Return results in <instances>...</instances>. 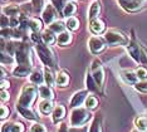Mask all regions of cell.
Returning a JSON list of instances; mask_svg holds the SVG:
<instances>
[{
    "instance_id": "cell-1",
    "label": "cell",
    "mask_w": 147,
    "mask_h": 132,
    "mask_svg": "<svg viewBox=\"0 0 147 132\" xmlns=\"http://www.w3.org/2000/svg\"><path fill=\"white\" fill-rule=\"evenodd\" d=\"M38 93H39V87L36 84L32 82L24 84L20 91V94L18 97V101H16V106L30 108L32 104L34 103L35 98L38 97Z\"/></svg>"
},
{
    "instance_id": "cell-2",
    "label": "cell",
    "mask_w": 147,
    "mask_h": 132,
    "mask_svg": "<svg viewBox=\"0 0 147 132\" xmlns=\"http://www.w3.org/2000/svg\"><path fill=\"white\" fill-rule=\"evenodd\" d=\"M93 118L91 110L83 107H74L69 114V126L73 128H81Z\"/></svg>"
},
{
    "instance_id": "cell-3",
    "label": "cell",
    "mask_w": 147,
    "mask_h": 132,
    "mask_svg": "<svg viewBox=\"0 0 147 132\" xmlns=\"http://www.w3.org/2000/svg\"><path fill=\"white\" fill-rule=\"evenodd\" d=\"M36 53H38L39 59L44 63V66L47 67H55V58H54V53L52 52V49L49 48V45H47L44 43H36L35 45Z\"/></svg>"
},
{
    "instance_id": "cell-4",
    "label": "cell",
    "mask_w": 147,
    "mask_h": 132,
    "mask_svg": "<svg viewBox=\"0 0 147 132\" xmlns=\"http://www.w3.org/2000/svg\"><path fill=\"white\" fill-rule=\"evenodd\" d=\"M105 40L108 45L116 47V45H127L129 43L128 38L123 34L121 30L117 29H108L105 33Z\"/></svg>"
},
{
    "instance_id": "cell-5",
    "label": "cell",
    "mask_w": 147,
    "mask_h": 132,
    "mask_svg": "<svg viewBox=\"0 0 147 132\" xmlns=\"http://www.w3.org/2000/svg\"><path fill=\"white\" fill-rule=\"evenodd\" d=\"M91 74L93 76L97 84H98V87L102 88L106 79V76H105V69H103L102 62L98 58L93 59V62L91 63Z\"/></svg>"
},
{
    "instance_id": "cell-6",
    "label": "cell",
    "mask_w": 147,
    "mask_h": 132,
    "mask_svg": "<svg viewBox=\"0 0 147 132\" xmlns=\"http://www.w3.org/2000/svg\"><path fill=\"white\" fill-rule=\"evenodd\" d=\"M15 60L18 64H30L32 66V56H30V48L28 44L22 43L15 53Z\"/></svg>"
},
{
    "instance_id": "cell-7",
    "label": "cell",
    "mask_w": 147,
    "mask_h": 132,
    "mask_svg": "<svg viewBox=\"0 0 147 132\" xmlns=\"http://www.w3.org/2000/svg\"><path fill=\"white\" fill-rule=\"evenodd\" d=\"M88 47H89V50H91L92 54L98 56V54H101L102 52H105L106 43H105V40H103L101 37H98V35L94 34V35H92L91 38H89Z\"/></svg>"
},
{
    "instance_id": "cell-8",
    "label": "cell",
    "mask_w": 147,
    "mask_h": 132,
    "mask_svg": "<svg viewBox=\"0 0 147 132\" xmlns=\"http://www.w3.org/2000/svg\"><path fill=\"white\" fill-rule=\"evenodd\" d=\"M58 12H59V10L57 9L53 4H47L44 6V9H43V12H42V19H43V22H44L45 24L51 25L53 22H55V20H57Z\"/></svg>"
},
{
    "instance_id": "cell-9",
    "label": "cell",
    "mask_w": 147,
    "mask_h": 132,
    "mask_svg": "<svg viewBox=\"0 0 147 132\" xmlns=\"http://www.w3.org/2000/svg\"><path fill=\"white\" fill-rule=\"evenodd\" d=\"M126 48H127V52H128L129 57L136 63H141V45H138V43L135 39L129 40V43L126 45Z\"/></svg>"
},
{
    "instance_id": "cell-10",
    "label": "cell",
    "mask_w": 147,
    "mask_h": 132,
    "mask_svg": "<svg viewBox=\"0 0 147 132\" xmlns=\"http://www.w3.org/2000/svg\"><path fill=\"white\" fill-rule=\"evenodd\" d=\"M89 29H91V32L93 34L101 35L103 33H106V24L102 19L96 18V19L89 20Z\"/></svg>"
},
{
    "instance_id": "cell-11",
    "label": "cell",
    "mask_w": 147,
    "mask_h": 132,
    "mask_svg": "<svg viewBox=\"0 0 147 132\" xmlns=\"http://www.w3.org/2000/svg\"><path fill=\"white\" fill-rule=\"evenodd\" d=\"M65 114H67V108L64 104H57L52 112V122L53 123L62 122L64 120Z\"/></svg>"
},
{
    "instance_id": "cell-12",
    "label": "cell",
    "mask_w": 147,
    "mask_h": 132,
    "mask_svg": "<svg viewBox=\"0 0 147 132\" xmlns=\"http://www.w3.org/2000/svg\"><path fill=\"white\" fill-rule=\"evenodd\" d=\"M32 72H33V69H32L30 64H19V66H16L13 68V76L19 77V78L30 76Z\"/></svg>"
},
{
    "instance_id": "cell-13",
    "label": "cell",
    "mask_w": 147,
    "mask_h": 132,
    "mask_svg": "<svg viewBox=\"0 0 147 132\" xmlns=\"http://www.w3.org/2000/svg\"><path fill=\"white\" fill-rule=\"evenodd\" d=\"M118 1H119V5L128 13L138 12V10L142 9V5H143V4H141V3L132 1V0H118Z\"/></svg>"
},
{
    "instance_id": "cell-14",
    "label": "cell",
    "mask_w": 147,
    "mask_h": 132,
    "mask_svg": "<svg viewBox=\"0 0 147 132\" xmlns=\"http://www.w3.org/2000/svg\"><path fill=\"white\" fill-rule=\"evenodd\" d=\"M87 94H88V91H78V92H76V93L72 96V98H71L69 106H71L72 108L79 107V106H81V104L86 101Z\"/></svg>"
},
{
    "instance_id": "cell-15",
    "label": "cell",
    "mask_w": 147,
    "mask_h": 132,
    "mask_svg": "<svg viewBox=\"0 0 147 132\" xmlns=\"http://www.w3.org/2000/svg\"><path fill=\"white\" fill-rule=\"evenodd\" d=\"M25 127L22 122H9L3 123L1 132H24Z\"/></svg>"
},
{
    "instance_id": "cell-16",
    "label": "cell",
    "mask_w": 147,
    "mask_h": 132,
    "mask_svg": "<svg viewBox=\"0 0 147 132\" xmlns=\"http://www.w3.org/2000/svg\"><path fill=\"white\" fill-rule=\"evenodd\" d=\"M39 87V97L42 98V100H54V91L52 89L51 86H48V84H45V86H43L40 84Z\"/></svg>"
},
{
    "instance_id": "cell-17",
    "label": "cell",
    "mask_w": 147,
    "mask_h": 132,
    "mask_svg": "<svg viewBox=\"0 0 147 132\" xmlns=\"http://www.w3.org/2000/svg\"><path fill=\"white\" fill-rule=\"evenodd\" d=\"M16 111L20 113V116H23L26 120L30 121H38V116H36L35 112H33L32 108H26V107H22V106H16Z\"/></svg>"
},
{
    "instance_id": "cell-18",
    "label": "cell",
    "mask_w": 147,
    "mask_h": 132,
    "mask_svg": "<svg viewBox=\"0 0 147 132\" xmlns=\"http://www.w3.org/2000/svg\"><path fill=\"white\" fill-rule=\"evenodd\" d=\"M39 112L43 113V114H49L53 112L54 110V103H53L52 100H42L40 103H39Z\"/></svg>"
},
{
    "instance_id": "cell-19",
    "label": "cell",
    "mask_w": 147,
    "mask_h": 132,
    "mask_svg": "<svg viewBox=\"0 0 147 132\" xmlns=\"http://www.w3.org/2000/svg\"><path fill=\"white\" fill-rule=\"evenodd\" d=\"M101 3L98 1V0H94V1H92L91 6H89V10H88V19L92 20V19H96L98 18V15L101 14Z\"/></svg>"
},
{
    "instance_id": "cell-20",
    "label": "cell",
    "mask_w": 147,
    "mask_h": 132,
    "mask_svg": "<svg viewBox=\"0 0 147 132\" xmlns=\"http://www.w3.org/2000/svg\"><path fill=\"white\" fill-rule=\"evenodd\" d=\"M122 77L127 83L132 84V86H135V84L138 82V76H137V73L133 72V70H131V69H123L122 70Z\"/></svg>"
},
{
    "instance_id": "cell-21",
    "label": "cell",
    "mask_w": 147,
    "mask_h": 132,
    "mask_svg": "<svg viewBox=\"0 0 147 132\" xmlns=\"http://www.w3.org/2000/svg\"><path fill=\"white\" fill-rule=\"evenodd\" d=\"M43 73H44V82H45V84H48V86H51V87H53L54 84H57V76H54V73H53V70L51 69V67L45 66Z\"/></svg>"
},
{
    "instance_id": "cell-22",
    "label": "cell",
    "mask_w": 147,
    "mask_h": 132,
    "mask_svg": "<svg viewBox=\"0 0 147 132\" xmlns=\"http://www.w3.org/2000/svg\"><path fill=\"white\" fill-rule=\"evenodd\" d=\"M42 40H43V43L47 44V45H53L54 43H57V37H55V33L54 32H52L51 29H47L43 32V34H42Z\"/></svg>"
},
{
    "instance_id": "cell-23",
    "label": "cell",
    "mask_w": 147,
    "mask_h": 132,
    "mask_svg": "<svg viewBox=\"0 0 147 132\" xmlns=\"http://www.w3.org/2000/svg\"><path fill=\"white\" fill-rule=\"evenodd\" d=\"M86 87H87V91L88 92H93V93H97L99 91V87L97 82L93 78V76L91 73H87L86 76Z\"/></svg>"
},
{
    "instance_id": "cell-24",
    "label": "cell",
    "mask_w": 147,
    "mask_h": 132,
    "mask_svg": "<svg viewBox=\"0 0 147 132\" xmlns=\"http://www.w3.org/2000/svg\"><path fill=\"white\" fill-rule=\"evenodd\" d=\"M72 39H73V37L71 33L68 30H64V32L59 33L58 37H57V43L59 45H68V44L72 43Z\"/></svg>"
},
{
    "instance_id": "cell-25",
    "label": "cell",
    "mask_w": 147,
    "mask_h": 132,
    "mask_svg": "<svg viewBox=\"0 0 147 132\" xmlns=\"http://www.w3.org/2000/svg\"><path fill=\"white\" fill-rule=\"evenodd\" d=\"M69 84V74L65 70H61L58 74H57V84L55 86L64 88Z\"/></svg>"
},
{
    "instance_id": "cell-26",
    "label": "cell",
    "mask_w": 147,
    "mask_h": 132,
    "mask_svg": "<svg viewBox=\"0 0 147 132\" xmlns=\"http://www.w3.org/2000/svg\"><path fill=\"white\" fill-rule=\"evenodd\" d=\"M76 12H77V5H76V3H73V1L65 3L64 8H63V10H62L63 15H64L65 18H68V16H73V14H74Z\"/></svg>"
},
{
    "instance_id": "cell-27",
    "label": "cell",
    "mask_w": 147,
    "mask_h": 132,
    "mask_svg": "<svg viewBox=\"0 0 147 132\" xmlns=\"http://www.w3.org/2000/svg\"><path fill=\"white\" fill-rule=\"evenodd\" d=\"M29 29L32 33H40V30L43 29V23L40 19L38 18H33L29 22Z\"/></svg>"
},
{
    "instance_id": "cell-28",
    "label": "cell",
    "mask_w": 147,
    "mask_h": 132,
    "mask_svg": "<svg viewBox=\"0 0 147 132\" xmlns=\"http://www.w3.org/2000/svg\"><path fill=\"white\" fill-rule=\"evenodd\" d=\"M3 13L6 14L8 16H15V15H22L20 14V8L18 5L13 4V5H8L3 8Z\"/></svg>"
},
{
    "instance_id": "cell-29",
    "label": "cell",
    "mask_w": 147,
    "mask_h": 132,
    "mask_svg": "<svg viewBox=\"0 0 147 132\" xmlns=\"http://www.w3.org/2000/svg\"><path fill=\"white\" fill-rule=\"evenodd\" d=\"M67 28V24L65 23H63L62 20H55V22H53L51 25H49V29L52 30V32H54L55 34H59V33L64 32Z\"/></svg>"
},
{
    "instance_id": "cell-30",
    "label": "cell",
    "mask_w": 147,
    "mask_h": 132,
    "mask_svg": "<svg viewBox=\"0 0 147 132\" xmlns=\"http://www.w3.org/2000/svg\"><path fill=\"white\" fill-rule=\"evenodd\" d=\"M29 77H30V82L36 84V86H40L44 82V73L39 72V70H33Z\"/></svg>"
},
{
    "instance_id": "cell-31",
    "label": "cell",
    "mask_w": 147,
    "mask_h": 132,
    "mask_svg": "<svg viewBox=\"0 0 147 132\" xmlns=\"http://www.w3.org/2000/svg\"><path fill=\"white\" fill-rule=\"evenodd\" d=\"M0 58H1L3 66H13V64L16 62L15 57H13L11 54H9L8 52H5V50H1V56H0Z\"/></svg>"
},
{
    "instance_id": "cell-32",
    "label": "cell",
    "mask_w": 147,
    "mask_h": 132,
    "mask_svg": "<svg viewBox=\"0 0 147 132\" xmlns=\"http://www.w3.org/2000/svg\"><path fill=\"white\" fill-rule=\"evenodd\" d=\"M135 127L137 130L147 132V116H138L135 118Z\"/></svg>"
},
{
    "instance_id": "cell-33",
    "label": "cell",
    "mask_w": 147,
    "mask_h": 132,
    "mask_svg": "<svg viewBox=\"0 0 147 132\" xmlns=\"http://www.w3.org/2000/svg\"><path fill=\"white\" fill-rule=\"evenodd\" d=\"M65 24L67 28L72 32H76V30L79 29V19L76 18V16H68L65 20Z\"/></svg>"
},
{
    "instance_id": "cell-34",
    "label": "cell",
    "mask_w": 147,
    "mask_h": 132,
    "mask_svg": "<svg viewBox=\"0 0 147 132\" xmlns=\"http://www.w3.org/2000/svg\"><path fill=\"white\" fill-rule=\"evenodd\" d=\"M88 132H102V120L99 116H96L92 120V123L89 126Z\"/></svg>"
},
{
    "instance_id": "cell-35",
    "label": "cell",
    "mask_w": 147,
    "mask_h": 132,
    "mask_svg": "<svg viewBox=\"0 0 147 132\" xmlns=\"http://www.w3.org/2000/svg\"><path fill=\"white\" fill-rule=\"evenodd\" d=\"M84 104L86 107L88 108V110H94V108L98 107V100H97L96 96H93V94H88L84 101Z\"/></svg>"
},
{
    "instance_id": "cell-36",
    "label": "cell",
    "mask_w": 147,
    "mask_h": 132,
    "mask_svg": "<svg viewBox=\"0 0 147 132\" xmlns=\"http://www.w3.org/2000/svg\"><path fill=\"white\" fill-rule=\"evenodd\" d=\"M29 132H48V130H47V127L43 123L34 122L30 126V128H29Z\"/></svg>"
},
{
    "instance_id": "cell-37",
    "label": "cell",
    "mask_w": 147,
    "mask_h": 132,
    "mask_svg": "<svg viewBox=\"0 0 147 132\" xmlns=\"http://www.w3.org/2000/svg\"><path fill=\"white\" fill-rule=\"evenodd\" d=\"M135 88L138 92H142V93H147V79H143V81H138L136 84H135Z\"/></svg>"
},
{
    "instance_id": "cell-38",
    "label": "cell",
    "mask_w": 147,
    "mask_h": 132,
    "mask_svg": "<svg viewBox=\"0 0 147 132\" xmlns=\"http://www.w3.org/2000/svg\"><path fill=\"white\" fill-rule=\"evenodd\" d=\"M9 116H10V108L8 106H5V104H1V107H0V118L4 121Z\"/></svg>"
},
{
    "instance_id": "cell-39",
    "label": "cell",
    "mask_w": 147,
    "mask_h": 132,
    "mask_svg": "<svg viewBox=\"0 0 147 132\" xmlns=\"http://www.w3.org/2000/svg\"><path fill=\"white\" fill-rule=\"evenodd\" d=\"M136 73H137V76H138V79L140 81L147 79V68H146L145 66L138 67V68L136 69Z\"/></svg>"
},
{
    "instance_id": "cell-40",
    "label": "cell",
    "mask_w": 147,
    "mask_h": 132,
    "mask_svg": "<svg viewBox=\"0 0 147 132\" xmlns=\"http://www.w3.org/2000/svg\"><path fill=\"white\" fill-rule=\"evenodd\" d=\"M23 29L19 26V28H13V37L11 38L13 39H15V40H18V39H20L22 37H23Z\"/></svg>"
},
{
    "instance_id": "cell-41",
    "label": "cell",
    "mask_w": 147,
    "mask_h": 132,
    "mask_svg": "<svg viewBox=\"0 0 147 132\" xmlns=\"http://www.w3.org/2000/svg\"><path fill=\"white\" fill-rule=\"evenodd\" d=\"M1 37L3 38H11L13 37V28L8 26V28H1Z\"/></svg>"
},
{
    "instance_id": "cell-42",
    "label": "cell",
    "mask_w": 147,
    "mask_h": 132,
    "mask_svg": "<svg viewBox=\"0 0 147 132\" xmlns=\"http://www.w3.org/2000/svg\"><path fill=\"white\" fill-rule=\"evenodd\" d=\"M10 26V16H8L6 14L3 13L1 14V28H8Z\"/></svg>"
},
{
    "instance_id": "cell-43",
    "label": "cell",
    "mask_w": 147,
    "mask_h": 132,
    "mask_svg": "<svg viewBox=\"0 0 147 132\" xmlns=\"http://www.w3.org/2000/svg\"><path fill=\"white\" fill-rule=\"evenodd\" d=\"M0 100H1V102H8L9 100H10V94H9L8 89H1V93H0Z\"/></svg>"
},
{
    "instance_id": "cell-44",
    "label": "cell",
    "mask_w": 147,
    "mask_h": 132,
    "mask_svg": "<svg viewBox=\"0 0 147 132\" xmlns=\"http://www.w3.org/2000/svg\"><path fill=\"white\" fill-rule=\"evenodd\" d=\"M141 64L142 66H147V50L141 47Z\"/></svg>"
},
{
    "instance_id": "cell-45",
    "label": "cell",
    "mask_w": 147,
    "mask_h": 132,
    "mask_svg": "<svg viewBox=\"0 0 147 132\" xmlns=\"http://www.w3.org/2000/svg\"><path fill=\"white\" fill-rule=\"evenodd\" d=\"M0 87H1V89H8V88L10 87V82H9L6 78H3L1 83H0Z\"/></svg>"
},
{
    "instance_id": "cell-46",
    "label": "cell",
    "mask_w": 147,
    "mask_h": 132,
    "mask_svg": "<svg viewBox=\"0 0 147 132\" xmlns=\"http://www.w3.org/2000/svg\"><path fill=\"white\" fill-rule=\"evenodd\" d=\"M58 132H69V130H68V126H67L65 123H62L61 126H59V130H58Z\"/></svg>"
},
{
    "instance_id": "cell-47",
    "label": "cell",
    "mask_w": 147,
    "mask_h": 132,
    "mask_svg": "<svg viewBox=\"0 0 147 132\" xmlns=\"http://www.w3.org/2000/svg\"><path fill=\"white\" fill-rule=\"evenodd\" d=\"M1 74H3V76H1V79H3V78H6V72H5L4 67L1 68Z\"/></svg>"
},
{
    "instance_id": "cell-48",
    "label": "cell",
    "mask_w": 147,
    "mask_h": 132,
    "mask_svg": "<svg viewBox=\"0 0 147 132\" xmlns=\"http://www.w3.org/2000/svg\"><path fill=\"white\" fill-rule=\"evenodd\" d=\"M132 1H137V3H141V4H143V3H145V0H132Z\"/></svg>"
},
{
    "instance_id": "cell-49",
    "label": "cell",
    "mask_w": 147,
    "mask_h": 132,
    "mask_svg": "<svg viewBox=\"0 0 147 132\" xmlns=\"http://www.w3.org/2000/svg\"><path fill=\"white\" fill-rule=\"evenodd\" d=\"M132 132H145V131H141V130H137V128H136V130H133Z\"/></svg>"
},
{
    "instance_id": "cell-50",
    "label": "cell",
    "mask_w": 147,
    "mask_h": 132,
    "mask_svg": "<svg viewBox=\"0 0 147 132\" xmlns=\"http://www.w3.org/2000/svg\"><path fill=\"white\" fill-rule=\"evenodd\" d=\"M69 132H82V131H76V130H72V131H69Z\"/></svg>"
},
{
    "instance_id": "cell-51",
    "label": "cell",
    "mask_w": 147,
    "mask_h": 132,
    "mask_svg": "<svg viewBox=\"0 0 147 132\" xmlns=\"http://www.w3.org/2000/svg\"><path fill=\"white\" fill-rule=\"evenodd\" d=\"M1 1H6V0H1Z\"/></svg>"
}]
</instances>
